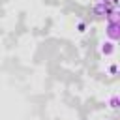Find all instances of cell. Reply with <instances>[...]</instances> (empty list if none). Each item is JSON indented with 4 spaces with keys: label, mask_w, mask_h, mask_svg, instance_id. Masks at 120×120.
<instances>
[{
    "label": "cell",
    "mask_w": 120,
    "mask_h": 120,
    "mask_svg": "<svg viewBox=\"0 0 120 120\" xmlns=\"http://www.w3.org/2000/svg\"><path fill=\"white\" fill-rule=\"evenodd\" d=\"M112 51H114V47H101L103 54H112Z\"/></svg>",
    "instance_id": "6da1fadb"
},
{
    "label": "cell",
    "mask_w": 120,
    "mask_h": 120,
    "mask_svg": "<svg viewBox=\"0 0 120 120\" xmlns=\"http://www.w3.org/2000/svg\"><path fill=\"white\" fill-rule=\"evenodd\" d=\"M118 107V99H116V96H112L111 98V109H116Z\"/></svg>",
    "instance_id": "7a4b0ae2"
}]
</instances>
